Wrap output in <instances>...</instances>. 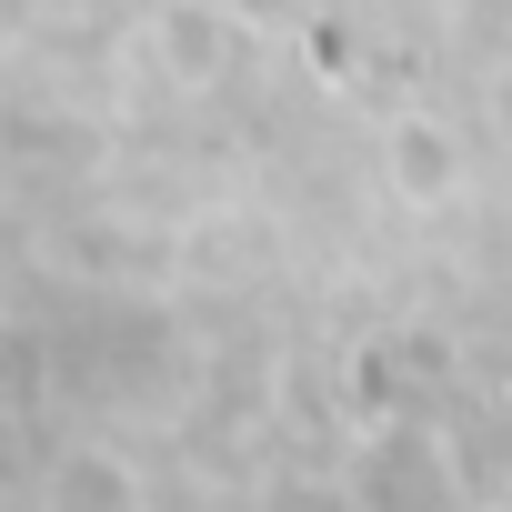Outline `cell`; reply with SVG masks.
I'll return each instance as SVG.
<instances>
[{
  "label": "cell",
  "instance_id": "obj_1",
  "mask_svg": "<svg viewBox=\"0 0 512 512\" xmlns=\"http://www.w3.org/2000/svg\"><path fill=\"white\" fill-rule=\"evenodd\" d=\"M41 512H151V482L111 442H61L41 462Z\"/></svg>",
  "mask_w": 512,
  "mask_h": 512
},
{
  "label": "cell",
  "instance_id": "obj_2",
  "mask_svg": "<svg viewBox=\"0 0 512 512\" xmlns=\"http://www.w3.org/2000/svg\"><path fill=\"white\" fill-rule=\"evenodd\" d=\"M392 191L402 201H422V211H442L452 191H462V131L452 121H432V111H402V131H392Z\"/></svg>",
  "mask_w": 512,
  "mask_h": 512
}]
</instances>
